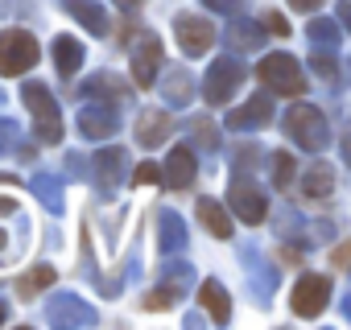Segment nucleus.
Segmentation results:
<instances>
[{
    "label": "nucleus",
    "mask_w": 351,
    "mask_h": 330,
    "mask_svg": "<svg viewBox=\"0 0 351 330\" xmlns=\"http://www.w3.org/2000/svg\"><path fill=\"white\" fill-rule=\"evenodd\" d=\"M298 227H302L298 211H281V215H277V231H281V240H285V236H298Z\"/></svg>",
    "instance_id": "obj_35"
},
{
    "label": "nucleus",
    "mask_w": 351,
    "mask_h": 330,
    "mask_svg": "<svg viewBox=\"0 0 351 330\" xmlns=\"http://www.w3.org/2000/svg\"><path fill=\"white\" fill-rule=\"evenodd\" d=\"M306 34H310V42H314V46H322V50H339V46H343V29H339V21L314 17V21L306 25Z\"/></svg>",
    "instance_id": "obj_27"
},
{
    "label": "nucleus",
    "mask_w": 351,
    "mask_h": 330,
    "mask_svg": "<svg viewBox=\"0 0 351 330\" xmlns=\"http://www.w3.org/2000/svg\"><path fill=\"white\" fill-rule=\"evenodd\" d=\"M223 42H228L236 54H252V50L265 46V25H256V21H232V25L223 29Z\"/></svg>",
    "instance_id": "obj_19"
},
{
    "label": "nucleus",
    "mask_w": 351,
    "mask_h": 330,
    "mask_svg": "<svg viewBox=\"0 0 351 330\" xmlns=\"http://www.w3.org/2000/svg\"><path fill=\"white\" fill-rule=\"evenodd\" d=\"M173 29H178V46H182L186 58H199V54H207L215 46V25L203 21V17H178Z\"/></svg>",
    "instance_id": "obj_13"
},
{
    "label": "nucleus",
    "mask_w": 351,
    "mask_h": 330,
    "mask_svg": "<svg viewBox=\"0 0 351 330\" xmlns=\"http://www.w3.org/2000/svg\"><path fill=\"white\" fill-rule=\"evenodd\" d=\"M169 116L161 112V107H145L141 116H136V144L141 149H157L165 136H169Z\"/></svg>",
    "instance_id": "obj_16"
},
{
    "label": "nucleus",
    "mask_w": 351,
    "mask_h": 330,
    "mask_svg": "<svg viewBox=\"0 0 351 330\" xmlns=\"http://www.w3.org/2000/svg\"><path fill=\"white\" fill-rule=\"evenodd\" d=\"M21 207H17V199H5V194H0V215H17Z\"/></svg>",
    "instance_id": "obj_40"
},
{
    "label": "nucleus",
    "mask_w": 351,
    "mask_h": 330,
    "mask_svg": "<svg viewBox=\"0 0 351 330\" xmlns=\"http://www.w3.org/2000/svg\"><path fill=\"white\" fill-rule=\"evenodd\" d=\"M79 95H99L104 103H124L128 99V83H120L116 75H91Z\"/></svg>",
    "instance_id": "obj_22"
},
{
    "label": "nucleus",
    "mask_w": 351,
    "mask_h": 330,
    "mask_svg": "<svg viewBox=\"0 0 351 330\" xmlns=\"http://www.w3.org/2000/svg\"><path fill=\"white\" fill-rule=\"evenodd\" d=\"M5 256H9V231L0 227V264H5Z\"/></svg>",
    "instance_id": "obj_41"
},
{
    "label": "nucleus",
    "mask_w": 351,
    "mask_h": 330,
    "mask_svg": "<svg viewBox=\"0 0 351 330\" xmlns=\"http://www.w3.org/2000/svg\"><path fill=\"white\" fill-rule=\"evenodd\" d=\"M157 248H161V256H173V252L186 248V223H182V215H173V211L157 215Z\"/></svg>",
    "instance_id": "obj_17"
},
{
    "label": "nucleus",
    "mask_w": 351,
    "mask_h": 330,
    "mask_svg": "<svg viewBox=\"0 0 351 330\" xmlns=\"http://www.w3.org/2000/svg\"><path fill=\"white\" fill-rule=\"evenodd\" d=\"M293 174H298V157H293V153H285V149H281V153H273V186H277V190H285V186L293 182Z\"/></svg>",
    "instance_id": "obj_32"
},
{
    "label": "nucleus",
    "mask_w": 351,
    "mask_h": 330,
    "mask_svg": "<svg viewBox=\"0 0 351 330\" xmlns=\"http://www.w3.org/2000/svg\"><path fill=\"white\" fill-rule=\"evenodd\" d=\"M256 75L273 95H302L306 91V75H302V62L293 54H265Z\"/></svg>",
    "instance_id": "obj_4"
},
{
    "label": "nucleus",
    "mask_w": 351,
    "mask_h": 330,
    "mask_svg": "<svg viewBox=\"0 0 351 330\" xmlns=\"http://www.w3.org/2000/svg\"><path fill=\"white\" fill-rule=\"evenodd\" d=\"M228 203H232V211H236L244 223H252V227L269 215V199H265V194H261V186H256V182H248L244 174H236V178H232V186H228Z\"/></svg>",
    "instance_id": "obj_9"
},
{
    "label": "nucleus",
    "mask_w": 351,
    "mask_h": 330,
    "mask_svg": "<svg viewBox=\"0 0 351 330\" xmlns=\"http://www.w3.org/2000/svg\"><path fill=\"white\" fill-rule=\"evenodd\" d=\"M285 132H289V140H293L298 149H306V153H322V149L330 144L326 116H322L318 107H310V103H293V107L285 112Z\"/></svg>",
    "instance_id": "obj_2"
},
{
    "label": "nucleus",
    "mask_w": 351,
    "mask_h": 330,
    "mask_svg": "<svg viewBox=\"0 0 351 330\" xmlns=\"http://www.w3.org/2000/svg\"><path fill=\"white\" fill-rule=\"evenodd\" d=\"M161 95H165L169 107H186V103L195 99V79H191V71H186V66H173V71L161 79Z\"/></svg>",
    "instance_id": "obj_20"
},
{
    "label": "nucleus",
    "mask_w": 351,
    "mask_h": 330,
    "mask_svg": "<svg viewBox=\"0 0 351 330\" xmlns=\"http://www.w3.org/2000/svg\"><path fill=\"white\" fill-rule=\"evenodd\" d=\"M265 25H269L265 34H277V38H289V21H285L281 13H269V17H265Z\"/></svg>",
    "instance_id": "obj_36"
},
{
    "label": "nucleus",
    "mask_w": 351,
    "mask_h": 330,
    "mask_svg": "<svg viewBox=\"0 0 351 330\" xmlns=\"http://www.w3.org/2000/svg\"><path fill=\"white\" fill-rule=\"evenodd\" d=\"M46 285H54V268H50V264H38V268H29V272L17 281V293H21V297H38Z\"/></svg>",
    "instance_id": "obj_30"
},
{
    "label": "nucleus",
    "mask_w": 351,
    "mask_h": 330,
    "mask_svg": "<svg viewBox=\"0 0 351 330\" xmlns=\"http://www.w3.org/2000/svg\"><path fill=\"white\" fill-rule=\"evenodd\" d=\"M132 182H136V186H149V182H157V165H153V161H145L141 170L132 174Z\"/></svg>",
    "instance_id": "obj_37"
},
{
    "label": "nucleus",
    "mask_w": 351,
    "mask_h": 330,
    "mask_svg": "<svg viewBox=\"0 0 351 330\" xmlns=\"http://www.w3.org/2000/svg\"><path fill=\"white\" fill-rule=\"evenodd\" d=\"M124 46H128V62H132V83L136 87H153L157 66H161V38L153 29L124 25Z\"/></svg>",
    "instance_id": "obj_1"
},
{
    "label": "nucleus",
    "mask_w": 351,
    "mask_h": 330,
    "mask_svg": "<svg viewBox=\"0 0 351 330\" xmlns=\"http://www.w3.org/2000/svg\"><path fill=\"white\" fill-rule=\"evenodd\" d=\"M199 301H203V309H207L219 326H228V318H232V297H228V289H223L215 277H207V281H203Z\"/></svg>",
    "instance_id": "obj_21"
},
{
    "label": "nucleus",
    "mask_w": 351,
    "mask_h": 330,
    "mask_svg": "<svg viewBox=\"0 0 351 330\" xmlns=\"http://www.w3.org/2000/svg\"><path fill=\"white\" fill-rule=\"evenodd\" d=\"M66 170H71L75 178H87V165H83V157H79V153H66Z\"/></svg>",
    "instance_id": "obj_38"
},
{
    "label": "nucleus",
    "mask_w": 351,
    "mask_h": 330,
    "mask_svg": "<svg viewBox=\"0 0 351 330\" xmlns=\"http://www.w3.org/2000/svg\"><path fill=\"white\" fill-rule=\"evenodd\" d=\"M273 120V95H252L244 107L228 112V128L236 132H252V128H265Z\"/></svg>",
    "instance_id": "obj_14"
},
{
    "label": "nucleus",
    "mask_w": 351,
    "mask_h": 330,
    "mask_svg": "<svg viewBox=\"0 0 351 330\" xmlns=\"http://www.w3.org/2000/svg\"><path fill=\"white\" fill-rule=\"evenodd\" d=\"M326 301H330V277H318V272L298 277V285L289 293V305L298 318H318L326 309Z\"/></svg>",
    "instance_id": "obj_6"
},
{
    "label": "nucleus",
    "mask_w": 351,
    "mask_h": 330,
    "mask_svg": "<svg viewBox=\"0 0 351 330\" xmlns=\"http://www.w3.org/2000/svg\"><path fill=\"white\" fill-rule=\"evenodd\" d=\"M34 62H38V42H34V34H25V29H5V34H0V75L17 79V75L29 71Z\"/></svg>",
    "instance_id": "obj_5"
},
{
    "label": "nucleus",
    "mask_w": 351,
    "mask_h": 330,
    "mask_svg": "<svg viewBox=\"0 0 351 330\" xmlns=\"http://www.w3.org/2000/svg\"><path fill=\"white\" fill-rule=\"evenodd\" d=\"M50 50H54V66H58V75H66V79H71V75L83 66V46H79L75 38H66V34H62V38H54V46H50Z\"/></svg>",
    "instance_id": "obj_24"
},
{
    "label": "nucleus",
    "mask_w": 351,
    "mask_h": 330,
    "mask_svg": "<svg viewBox=\"0 0 351 330\" xmlns=\"http://www.w3.org/2000/svg\"><path fill=\"white\" fill-rule=\"evenodd\" d=\"M289 5H293V9H302V13H314V9H322V5H326V0H289Z\"/></svg>",
    "instance_id": "obj_39"
},
{
    "label": "nucleus",
    "mask_w": 351,
    "mask_h": 330,
    "mask_svg": "<svg viewBox=\"0 0 351 330\" xmlns=\"http://www.w3.org/2000/svg\"><path fill=\"white\" fill-rule=\"evenodd\" d=\"M199 219H203V227H207L211 236L232 240V219H228V211H223L215 199H199Z\"/></svg>",
    "instance_id": "obj_26"
},
{
    "label": "nucleus",
    "mask_w": 351,
    "mask_h": 330,
    "mask_svg": "<svg viewBox=\"0 0 351 330\" xmlns=\"http://www.w3.org/2000/svg\"><path fill=\"white\" fill-rule=\"evenodd\" d=\"M79 132L87 140H108L116 132V103H104V99H91L79 107Z\"/></svg>",
    "instance_id": "obj_12"
},
{
    "label": "nucleus",
    "mask_w": 351,
    "mask_h": 330,
    "mask_svg": "<svg viewBox=\"0 0 351 330\" xmlns=\"http://www.w3.org/2000/svg\"><path fill=\"white\" fill-rule=\"evenodd\" d=\"M0 103H5V91H0Z\"/></svg>",
    "instance_id": "obj_44"
},
{
    "label": "nucleus",
    "mask_w": 351,
    "mask_h": 330,
    "mask_svg": "<svg viewBox=\"0 0 351 330\" xmlns=\"http://www.w3.org/2000/svg\"><path fill=\"white\" fill-rule=\"evenodd\" d=\"M191 140H195L203 153H215V149H219V128H215L207 116H195V120H191Z\"/></svg>",
    "instance_id": "obj_31"
},
{
    "label": "nucleus",
    "mask_w": 351,
    "mask_h": 330,
    "mask_svg": "<svg viewBox=\"0 0 351 330\" xmlns=\"http://www.w3.org/2000/svg\"><path fill=\"white\" fill-rule=\"evenodd\" d=\"M116 5H120V9H141L145 0H116Z\"/></svg>",
    "instance_id": "obj_42"
},
{
    "label": "nucleus",
    "mask_w": 351,
    "mask_h": 330,
    "mask_svg": "<svg viewBox=\"0 0 351 330\" xmlns=\"http://www.w3.org/2000/svg\"><path fill=\"white\" fill-rule=\"evenodd\" d=\"M5 318H9V314H5V305H0V326H5Z\"/></svg>",
    "instance_id": "obj_43"
},
{
    "label": "nucleus",
    "mask_w": 351,
    "mask_h": 330,
    "mask_svg": "<svg viewBox=\"0 0 351 330\" xmlns=\"http://www.w3.org/2000/svg\"><path fill=\"white\" fill-rule=\"evenodd\" d=\"M21 99H25V107L34 112L38 140H46V144H58V140H62V112H58L54 95L46 91V83H25V87H21Z\"/></svg>",
    "instance_id": "obj_3"
},
{
    "label": "nucleus",
    "mask_w": 351,
    "mask_h": 330,
    "mask_svg": "<svg viewBox=\"0 0 351 330\" xmlns=\"http://www.w3.org/2000/svg\"><path fill=\"white\" fill-rule=\"evenodd\" d=\"M62 9H66L87 34H95V38H104V34L112 29V25H108V13L95 5V0H62Z\"/></svg>",
    "instance_id": "obj_18"
},
{
    "label": "nucleus",
    "mask_w": 351,
    "mask_h": 330,
    "mask_svg": "<svg viewBox=\"0 0 351 330\" xmlns=\"http://www.w3.org/2000/svg\"><path fill=\"white\" fill-rule=\"evenodd\" d=\"M244 62H236V58H219V62H211V71H207V79H203V95L211 99V103H228L232 95H236V87L244 83Z\"/></svg>",
    "instance_id": "obj_8"
},
{
    "label": "nucleus",
    "mask_w": 351,
    "mask_h": 330,
    "mask_svg": "<svg viewBox=\"0 0 351 330\" xmlns=\"http://www.w3.org/2000/svg\"><path fill=\"white\" fill-rule=\"evenodd\" d=\"M46 318H50V326H62V330H83V326H95L99 322V314L83 297H75V293H54Z\"/></svg>",
    "instance_id": "obj_7"
},
{
    "label": "nucleus",
    "mask_w": 351,
    "mask_h": 330,
    "mask_svg": "<svg viewBox=\"0 0 351 330\" xmlns=\"http://www.w3.org/2000/svg\"><path fill=\"white\" fill-rule=\"evenodd\" d=\"M244 264H248V277H256V281H261V285H256L261 301H269V293H273V268H265V264H261V252H256V248H244Z\"/></svg>",
    "instance_id": "obj_29"
},
{
    "label": "nucleus",
    "mask_w": 351,
    "mask_h": 330,
    "mask_svg": "<svg viewBox=\"0 0 351 330\" xmlns=\"http://www.w3.org/2000/svg\"><path fill=\"white\" fill-rule=\"evenodd\" d=\"M203 5H207V9H215V13H223V17H240L248 0H203Z\"/></svg>",
    "instance_id": "obj_34"
},
{
    "label": "nucleus",
    "mask_w": 351,
    "mask_h": 330,
    "mask_svg": "<svg viewBox=\"0 0 351 330\" xmlns=\"http://www.w3.org/2000/svg\"><path fill=\"white\" fill-rule=\"evenodd\" d=\"M17 140H21V124H13V120H5V116H0V153L17 149Z\"/></svg>",
    "instance_id": "obj_33"
},
{
    "label": "nucleus",
    "mask_w": 351,
    "mask_h": 330,
    "mask_svg": "<svg viewBox=\"0 0 351 330\" xmlns=\"http://www.w3.org/2000/svg\"><path fill=\"white\" fill-rule=\"evenodd\" d=\"M195 149L191 144H178L169 157H165V186L169 190H186L191 182H195Z\"/></svg>",
    "instance_id": "obj_15"
},
{
    "label": "nucleus",
    "mask_w": 351,
    "mask_h": 330,
    "mask_svg": "<svg viewBox=\"0 0 351 330\" xmlns=\"http://www.w3.org/2000/svg\"><path fill=\"white\" fill-rule=\"evenodd\" d=\"M29 190L38 194V203L46 207V211H54V215H62V182L54 178V174H34V182H29Z\"/></svg>",
    "instance_id": "obj_25"
},
{
    "label": "nucleus",
    "mask_w": 351,
    "mask_h": 330,
    "mask_svg": "<svg viewBox=\"0 0 351 330\" xmlns=\"http://www.w3.org/2000/svg\"><path fill=\"white\" fill-rule=\"evenodd\" d=\"M124 170H128V153L124 149H99L91 157V178L104 194H116L120 182H124Z\"/></svg>",
    "instance_id": "obj_11"
},
{
    "label": "nucleus",
    "mask_w": 351,
    "mask_h": 330,
    "mask_svg": "<svg viewBox=\"0 0 351 330\" xmlns=\"http://www.w3.org/2000/svg\"><path fill=\"white\" fill-rule=\"evenodd\" d=\"M302 194L306 199H330L335 194V170L326 161H314L310 165V174L302 178Z\"/></svg>",
    "instance_id": "obj_23"
},
{
    "label": "nucleus",
    "mask_w": 351,
    "mask_h": 330,
    "mask_svg": "<svg viewBox=\"0 0 351 330\" xmlns=\"http://www.w3.org/2000/svg\"><path fill=\"white\" fill-rule=\"evenodd\" d=\"M191 281H195V268H191V264H173V268L165 272V281H161L141 305H145V309H169L173 301H182V297H186Z\"/></svg>",
    "instance_id": "obj_10"
},
{
    "label": "nucleus",
    "mask_w": 351,
    "mask_h": 330,
    "mask_svg": "<svg viewBox=\"0 0 351 330\" xmlns=\"http://www.w3.org/2000/svg\"><path fill=\"white\" fill-rule=\"evenodd\" d=\"M310 71H314L326 87H335V83H339V58H335V50L314 46V54H310Z\"/></svg>",
    "instance_id": "obj_28"
}]
</instances>
